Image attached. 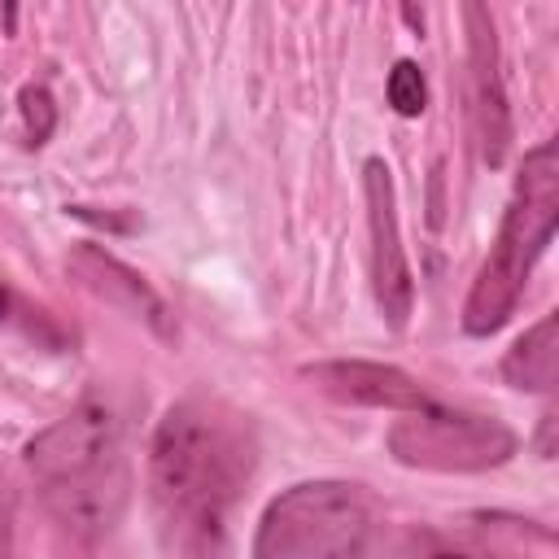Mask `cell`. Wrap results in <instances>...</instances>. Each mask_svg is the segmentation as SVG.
Masks as SVG:
<instances>
[{"mask_svg": "<svg viewBox=\"0 0 559 559\" xmlns=\"http://www.w3.org/2000/svg\"><path fill=\"white\" fill-rule=\"evenodd\" d=\"M0 559H13V493L0 480Z\"/></svg>", "mask_w": 559, "mask_h": 559, "instance_id": "9a60e30c", "label": "cell"}, {"mask_svg": "<svg viewBox=\"0 0 559 559\" xmlns=\"http://www.w3.org/2000/svg\"><path fill=\"white\" fill-rule=\"evenodd\" d=\"M467 26V79H472V122L480 140V157L489 166H502L511 144V105L502 87V61H498V31L493 13L485 4H463Z\"/></svg>", "mask_w": 559, "mask_h": 559, "instance_id": "9c48e42d", "label": "cell"}, {"mask_svg": "<svg viewBox=\"0 0 559 559\" xmlns=\"http://www.w3.org/2000/svg\"><path fill=\"white\" fill-rule=\"evenodd\" d=\"M555 218H559V144L542 140L537 148L524 153V166L515 175V192L507 201L493 249L480 262L472 293L463 301L467 336H493L515 314L537 258L555 240Z\"/></svg>", "mask_w": 559, "mask_h": 559, "instance_id": "3957f363", "label": "cell"}, {"mask_svg": "<svg viewBox=\"0 0 559 559\" xmlns=\"http://www.w3.org/2000/svg\"><path fill=\"white\" fill-rule=\"evenodd\" d=\"M362 197H367V231H371V288L389 328H406L415 310V275L402 249L397 227V188L384 157L362 162Z\"/></svg>", "mask_w": 559, "mask_h": 559, "instance_id": "52a82bcc", "label": "cell"}, {"mask_svg": "<svg viewBox=\"0 0 559 559\" xmlns=\"http://www.w3.org/2000/svg\"><path fill=\"white\" fill-rule=\"evenodd\" d=\"M301 376L328 393L332 402H345V406H367V411H419L428 406L432 397L424 393V384L393 367V362H371V358H328V362H310L301 367Z\"/></svg>", "mask_w": 559, "mask_h": 559, "instance_id": "30bf717a", "label": "cell"}, {"mask_svg": "<svg viewBox=\"0 0 559 559\" xmlns=\"http://www.w3.org/2000/svg\"><path fill=\"white\" fill-rule=\"evenodd\" d=\"M528 542H550V528L515 515H467L459 524L376 520L345 559H537Z\"/></svg>", "mask_w": 559, "mask_h": 559, "instance_id": "5b68a950", "label": "cell"}, {"mask_svg": "<svg viewBox=\"0 0 559 559\" xmlns=\"http://www.w3.org/2000/svg\"><path fill=\"white\" fill-rule=\"evenodd\" d=\"M0 328L22 332L26 341H35L39 349H52V354H66L74 345V332L52 310H44L26 293H17L9 280H0Z\"/></svg>", "mask_w": 559, "mask_h": 559, "instance_id": "7c38bea8", "label": "cell"}, {"mask_svg": "<svg viewBox=\"0 0 559 559\" xmlns=\"http://www.w3.org/2000/svg\"><path fill=\"white\" fill-rule=\"evenodd\" d=\"M376 524V498L354 480H301L275 493L253 528V559H345Z\"/></svg>", "mask_w": 559, "mask_h": 559, "instance_id": "277c9868", "label": "cell"}, {"mask_svg": "<svg viewBox=\"0 0 559 559\" xmlns=\"http://www.w3.org/2000/svg\"><path fill=\"white\" fill-rule=\"evenodd\" d=\"M384 92H389V105H393L402 118H419V114L428 109V83H424V70H419L411 57H402V61L389 70Z\"/></svg>", "mask_w": 559, "mask_h": 559, "instance_id": "4fadbf2b", "label": "cell"}, {"mask_svg": "<svg viewBox=\"0 0 559 559\" xmlns=\"http://www.w3.org/2000/svg\"><path fill=\"white\" fill-rule=\"evenodd\" d=\"M66 275H70L83 293H92L96 301H105V306H114V310L140 319L153 336L175 341V310H170L166 297H162L135 266H127L118 253H109V249L83 240V245H74V249L66 253Z\"/></svg>", "mask_w": 559, "mask_h": 559, "instance_id": "ba28073f", "label": "cell"}, {"mask_svg": "<svg viewBox=\"0 0 559 559\" xmlns=\"http://www.w3.org/2000/svg\"><path fill=\"white\" fill-rule=\"evenodd\" d=\"M26 467L44 507L74 537H105L127 502L122 419L109 397L87 393L26 441Z\"/></svg>", "mask_w": 559, "mask_h": 559, "instance_id": "7a4b0ae2", "label": "cell"}, {"mask_svg": "<svg viewBox=\"0 0 559 559\" xmlns=\"http://www.w3.org/2000/svg\"><path fill=\"white\" fill-rule=\"evenodd\" d=\"M384 441L402 467H419V472H489L520 450L515 428H507L502 419L476 411H450L437 402L406 411Z\"/></svg>", "mask_w": 559, "mask_h": 559, "instance_id": "8992f818", "label": "cell"}, {"mask_svg": "<svg viewBox=\"0 0 559 559\" xmlns=\"http://www.w3.org/2000/svg\"><path fill=\"white\" fill-rule=\"evenodd\" d=\"M17 109H22V127H26V144L39 148L48 144V135L57 131V105H52V92L44 83H26L17 92Z\"/></svg>", "mask_w": 559, "mask_h": 559, "instance_id": "5bb4252c", "label": "cell"}, {"mask_svg": "<svg viewBox=\"0 0 559 559\" xmlns=\"http://www.w3.org/2000/svg\"><path fill=\"white\" fill-rule=\"evenodd\" d=\"M502 380L524 393H555V384H559V314H542L502 354Z\"/></svg>", "mask_w": 559, "mask_h": 559, "instance_id": "8fae6325", "label": "cell"}, {"mask_svg": "<svg viewBox=\"0 0 559 559\" xmlns=\"http://www.w3.org/2000/svg\"><path fill=\"white\" fill-rule=\"evenodd\" d=\"M258 463L245 415L214 397L175 402L148 441V498L166 537L192 559H218L227 520Z\"/></svg>", "mask_w": 559, "mask_h": 559, "instance_id": "6da1fadb", "label": "cell"}]
</instances>
